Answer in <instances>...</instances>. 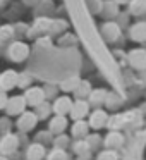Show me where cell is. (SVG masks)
I'll use <instances>...</instances> for the list:
<instances>
[{
  "instance_id": "6da1fadb",
  "label": "cell",
  "mask_w": 146,
  "mask_h": 160,
  "mask_svg": "<svg viewBox=\"0 0 146 160\" xmlns=\"http://www.w3.org/2000/svg\"><path fill=\"white\" fill-rule=\"evenodd\" d=\"M108 119H110V114H108L107 108L100 107V108H93L88 115V126L90 129L93 131H101V129H107V124H108Z\"/></svg>"
},
{
  "instance_id": "7a4b0ae2",
  "label": "cell",
  "mask_w": 146,
  "mask_h": 160,
  "mask_svg": "<svg viewBox=\"0 0 146 160\" xmlns=\"http://www.w3.org/2000/svg\"><path fill=\"white\" fill-rule=\"evenodd\" d=\"M125 64L136 72L143 71L146 67V50L143 47H136V48L129 50L125 53Z\"/></svg>"
},
{
  "instance_id": "3957f363",
  "label": "cell",
  "mask_w": 146,
  "mask_h": 160,
  "mask_svg": "<svg viewBox=\"0 0 146 160\" xmlns=\"http://www.w3.org/2000/svg\"><path fill=\"white\" fill-rule=\"evenodd\" d=\"M125 145V132L124 131H117V129H108L103 136V148L107 150H122Z\"/></svg>"
},
{
  "instance_id": "277c9868",
  "label": "cell",
  "mask_w": 146,
  "mask_h": 160,
  "mask_svg": "<svg viewBox=\"0 0 146 160\" xmlns=\"http://www.w3.org/2000/svg\"><path fill=\"white\" fill-rule=\"evenodd\" d=\"M127 36H129V40H132L134 43L143 45V43L146 42V21L144 19H138L136 22L129 24Z\"/></svg>"
},
{
  "instance_id": "5b68a950",
  "label": "cell",
  "mask_w": 146,
  "mask_h": 160,
  "mask_svg": "<svg viewBox=\"0 0 146 160\" xmlns=\"http://www.w3.org/2000/svg\"><path fill=\"white\" fill-rule=\"evenodd\" d=\"M90 112H91V107L86 100H72L69 117L72 121H81V119H86L90 115Z\"/></svg>"
},
{
  "instance_id": "8992f818",
  "label": "cell",
  "mask_w": 146,
  "mask_h": 160,
  "mask_svg": "<svg viewBox=\"0 0 146 160\" xmlns=\"http://www.w3.org/2000/svg\"><path fill=\"white\" fill-rule=\"evenodd\" d=\"M101 36H103L107 42L115 43V42H119L120 36H122V28L115 21H107V22L101 24Z\"/></svg>"
},
{
  "instance_id": "52a82bcc",
  "label": "cell",
  "mask_w": 146,
  "mask_h": 160,
  "mask_svg": "<svg viewBox=\"0 0 146 160\" xmlns=\"http://www.w3.org/2000/svg\"><path fill=\"white\" fill-rule=\"evenodd\" d=\"M7 55H9V59L14 60V62H22V60L29 55V47L26 45V43L16 42V43H12V45L9 47Z\"/></svg>"
},
{
  "instance_id": "ba28073f",
  "label": "cell",
  "mask_w": 146,
  "mask_h": 160,
  "mask_svg": "<svg viewBox=\"0 0 146 160\" xmlns=\"http://www.w3.org/2000/svg\"><path fill=\"white\" fill-rule=\"evenodd\" d=\"M36 124H38V117H36V114L35 112H22L21 114V117L17 119V129L19 131H22V132H28V131H31V129H35L36 128Z\"/></svg>"
},
{
  "instance_id": "9c48e42d",
  "label": "cell",
  "mask_w": 146,
  "mask_h": 160,
  "mask_svg": "<svg viewBox=\"0 0 146 160\" xmlns=\"http://www.w3.org/2000/svg\"><path fill=\"white\" fill-rule=\"evenodd\" d=\"M24 100H26V105H31V107H36L40 105L41 102H45V91L43 88L40 86H29L24 93Z\"/></svg>"
},
{
  "instance_id": "30bf717a",
  "label": "cell",
  "mask_w": 146,
  "mask_h": 160,
  "mask_svg": "<svg viewBox=\"0 0 146 160\" xmlns=\"http://www.w3.org/2000/svg\"><path fill=\"white\" fill-rule=\"evenodd\" d=\"M71 105H72V98L67 97V95H62V97H57L52 103V112L55 115H69Z\"/></svg>"
},
{
  "instance_id": "8fae6325",
  "label": "cell",
  "mask_w": 146,
  "mask_h": 160,
  "mask_svg": "<svg viewBox=\"0 0 146 160\" xmlns=\"http://www.w3.org/2000/svg\"><path fill=\"white\" fill-rule=\"evenodd\" d=\"M107 95H108V90H105V88H93L91 93L88 95L86 102L90 103L91 108H100V107H103V105H105Z\"/></svg>"
},
{
  "instance_id": "7c38bea8",
  "label": "cell",
  "mask_w": 146,
  "mask_h": 160,
  "mask_svg": "<svg viewBox=\"0 0 146 160\" xmlns=\"http://www.w3.org/2000/svg\"><path fill=\"white\" fill-rule=\"evenodd\" d=\"M67 128H69V119H67L66 115H53V117H50L48 131L52 132L53 136L66 132V129H67Z\"/></svg>"
},
{
  "instance_id": "4fadbf2b",
  "label": "cell",
  "mask_w": 146,
  "mask_h": 160,
  "mask_svg": "<svg viewBox=\"0 0 146 160\" xmlns=\"http://www.w3.org/2000/svg\"><path fill=\"white\" fill-rule=\"evenodd\" d=\"M19 146V138L16 134H5L4 138L0 139V153L2 155H11V153H14L16 150H17Z\"/></svg>"
},
{
  "instance_id": "5bb4252c",
  "label": "cell",
  "mask_w": 146,
  "mask_h": 160,
  "mask_svg": "<svg viewBox=\"0 0 146 160\" xmlns=\"http://www.w3.org/2000/svg\"><path fill=\"white\" fill-rule=\"evenodd\" d=\"M90 132H91V129H90V126H88L86 119L74 121L72 126H71V138L72 139H84Z\"/></svg>"
},
{
  "instance_id": "9a60e30c",
  "label": "cell",
  "mask_w": 146,
  "mask_h": 160,
  "mask_svg": "<svg viewBox=\"0 0 146 160\" xmlns=\"http://www.w3.org/2000/svg\"><path fill=\"white\" fill-rule=\"evenodd\" d=\"M24 108H26V100L24 97H19V95L9 98L7 105H5V110H7L9 115H21L24 112Z\"/></svg>"
},
{
  "instance_id": "2e32d148",
  "label": "cell",
  "mask_w": 146,
  "mask_h": 160,
  "mask_svg": "<svg viewBox=\"0 0 146 160\" xmlns=\"http://www.w3.org/2000/svg\"><path fill=\"white\" fill-rule=\"evenodd\" d=\"M17 76L19 74L16 71L9 69V71H4L0 74V90H12V88L17 86Z\"/></svg>"
},
{
  "instance_id": "e0dca14e",
  "label": "cell",
  "mask_w": 146,
  "mask_h": 160,
  "mask_svg": "<svg viewBox=\"0 0 146 160\" xmlns=\"http://www.w3.org/2000/svg\"><path fill=\"white\" fill-rule=\"evenodd\" d=\"M127 14L131 18H138L141 19L143 16L146 14V0H131L127 4Z\"/></svg>"
},
{
  "instance_id": "ac0fdd59",
  "label": "cell",
  "mask_w": 146,
  "mask_h": 160,
  "mask_svg": "<svg viewBox=\"0 0 146 160\" xmlns=\"http://www.w3.org/2000/svg\"><path fill=\"white\" fill-rule=\"evenodd\" d=\"M46 155V148L41 143H31L26 150V160H43Z\"/></svg>"
},
{
  "instance_id": "d6986e66",
  "label": "cell",
  "mask_w": 146,
  "mask_h": 160,
  "mask_svg": "<svg viewBox=\"0 0 146 160\" xmlns=\"http://www.w3.org/2000/svg\"><path fill=\"white\" fill-rule=\"evenodd\" d=\"M84 141H86L88 148H90L91 153H98L101 148H103V136L100 134V132H90V134L84 138Z\"/></svg>"
},
{
  "instance_id": "ffe728a7",
  "label": "cell",
  "mask_w": 146,
  "mask_h": 160,
  "mask_svg": "<svg viewBox=\"0 0 146 160\" xmlns=\"http://www.w3.org/2000/svg\"><path fill=\"white\" fill-rule=\"evenodd\" d=\"M119 12H120L119 5L115 4L114 0H108V2H103V7H101L100 14L103 16L107 21H115V18L119 16Z\"/></svg>"
},
{
  "instance_id": "44dd1931",
  "label": "cell",
  "mask_w": 146,
  "mask_h": 160,
  "mask_svg": "<svg viewBox=\"0 0 146 160\" xmlns=\"http://www.w3.org/2000/svg\"><path fill=\"white\" fill-rule=\"evenodd\" d=\"M91 90H93V86H91L90 81L81 79L79 84H77V88L74 90V97H76V100H86L88 95L91 93Z\"/></svg>"
},
{
  "instance_id": "7402d4cb",
  "label": "cell",
  "mask_w": 146,
  "mask_h": 160,
  "mask_svg": "<svg viewBox=\"0 0 146 160\" xmlns=\"http://www.w3.org/2000/svg\"><path fill=\"white\" fill-rule=\"evenodd\" d=\"M35 114L36 117H38V121H45V119H50V114H53L52 112V103H48V102H41L40 105H36L35 107Z\"/></svg>"
},
{
  "instance_id": "603a6c76",
  "label": "cell",
  "mask_w": 146,
  "mask_h": 160,
  "mask_svg": "<svg viewBox=\"0 0 146 160\" xmlns=\"http://www.w3.org/2000/svg\"><path fill=\"white\" fill-rule=\"evenodd\" d=\"M79 81H81V78H77V76L66 78V79H64L62 83L59 84V90H60V91H66V93H74V90L77 88Z\"/></svg>"
},
{
  "instance_id": "cb8c5ba5",
  "label": "cell",
  "mask_w": 146,
  "mask_h": 160,
  "mask_svg": "<svg viewBox=\"0 0 146 160\" xmlns=\"http://www.w3.org/2000/svg\"><path fill=\"white\" fill-rule=\"evenodd\" d=\"M71 143H72V138H71L69 134H66V132L53 136V139H52L53 148H60V150H67L71 146Z\"/></svg>"
},
{
  "instance_id": "d4e9b609",
  "label": "cell",
  "mask_w": 146,
  "mask_h": 160,
  "mask_svg": "<svg viewBox=\"0 0 146 160\" xmlns=\"http://www.w3.org/2000/svg\"><path fill=\"white\" fill-rule=\"evenodd\" d=\"M122 105V98L119 97L117 93H114V91H108L107 95V100H105V105L103 107H107L108 110H119Z\"/></svg>"
},
{
  "instance_id": "484cf974",
  "label": "cell",
  "mask_w": 146,
  "mask_h": 160,
  "mask_svg": "<svg viewBox=\"0 0 146 160\" xmlns=\"http://www.w3.org/2000/svg\"><path fill=\"white\" fill-rule=\"evenodd\" d=\"M46 160H72V157L67 153V150H60V148H52L48 153L45 155Z\"/></svg>"
},
{
  "instance_id": "4316f807",
  "label": "cell",
  "mask_w": 146,
  "mask_h": 160,
  "mask_svg": "<svg viewBox=\"0 0 146 160\" xmlns=\"http://www.w3.org/2000/svg\"><path fill=\"white\" fill-rule=\"evenodd\" d=\"M69 148L72 150V153L76 157L77 155H83V153H86V152H90V148H88V145H86L84 139H72V143H71Z\"/></svg>"
},
{
  "instance_id": "83f0119b",
  "label": "cell",
  "mask_w": 146,
  "mask_h": 160,
  "mask_svg": "<svg viewBox=\"0 0 146 160\" xmlns=\"http://www.w3.org/2000/svg\"><path fill=\"white\" fill-rule=\"evenodd\" d=\"M120 157H119V152H115V150H107V148H101L100 152L96 153V157H95V160H119Z\"/></svg>"
},
{
  "instance_id": "f1b7e54d",
  "label": "cell",
  "mask_w": 146,
  "mask_h": 160,
  "mask_svg": "<svg viewBox=\"0 0 146 160\" xmlns=\"http://www.w3.org/2000/svg\"><path fill=\"white\" fill-rule=\"evenodd\" d=\"M12 36H14V28H12V26L5 24V26L0 28V43H7Z\"/></svg>"
},
{
  "instance_id": "f546056e",
  "label": "cell",
  "mask_w": 146,
  "mask_h": 160,
  "mask_svg": "<svg viewBox=\"0 0 146 160\" xmlns=\"http://www.w3.org/2000/svg\"><path fill=\"white\" fill-rule=\"evenodd\" d=\"M52 139H53V134L50 131H41V132L36 134V143H41L43 146H46L48 143H52Z\"/></svg>"
},
{
  "instance_id": "4dcf8cb0",
  "label": "cell",
  "mask_w": 146,
  "mask_h": 160,
  "mask_svg": "<svg viewBox=\"0 0 146 160\" xmlns=\"http://www.w3.org/2000/svg\"><path fill=\"white\" fill-rule=\"evenodd\" d=\"M129 21H131V16L127 14V11H125V12L120 11V12H119V16L115 18V22H117L120 28H125V26L129 24Z\"/></svg>"
},
{
  "instance_id": "1f68e13d",
  "label": "cell",
  "mask_w": 146,
  "mask_h": 160,
  "mask_svg": "<svg viewBox=\"0 0 146 160\" xmlns=\"http://www.w3.org/2000/svg\"><path fill=\"white\" fill-rule=\"evenodd\" d=\"M88 5L93 14H100L101 7H103V0H88Z\"/></svg>"
},
{
  "instance_id": "d6a6232c",
  "label": "cell",
  "mask_w": 146,
  "mask_h": 160,
  "mask_svg": "<svg viewBox=\"0 0 146 160\" xmlns=\"http://www.w3.org/2000/svg\"><path fill=\"white\" fill-rule=\"evenodd\" d=\"M31 83V76L29 74H19L17 76V86L19 88H28Z\"/></svg>"
},
{
  "instance_id": "836d02e7",
  "label": "cell",
  "mask_w": 146,
  "mask_h": 160,
  "mask_svg": "<svg viewBox=\"0 0 146 160\" xmlns=\"http://www.w3.org/2000/svg\"><path fill=\"white\" fill-rule=\"evenodd\" d=\"M11 131V122H9V119L5 117V119H0V132H7Z\"/></svg>"
},
{
  "instance_id": "e575fe53",
  "label": "cell",
  "mask_w": 146,
  "mask_h": 160,
  "mask_svg": "<svg viewBox=\"0 0 146 160\" xmlns=\"http://www.w3.org/2000/svg\"><path fill=\"white\" fill-rule=\"evenodd\" d=\"M57 90H59V88H55V86H46V88H43V91H45V98H52V97L57 98Z\"/></svg>"
},
{
  "instance_id": "d590c367",
  "label": "cell",
  "mask_w": 146,
  "mask_h": 160,
  "mask_svg": "<svg viewBox=\"0 0 146 160\" xmlns=\"http://www.w3.org/2000/svg\"><path fill=\"white\" fill-rule=\"evenodd\" d=\"M7 93H5L4 90H0V108H5V105H7Z\"/></svg>"
},
{
  "instance_id": "8d00e7d4",
  "label": "cell",
  "mask_w": 146,
  "mask_h": 160,
  "mask_svg": "<svg viewBox=\"0 0 146 160\" xmlns=\"http://www.w3.org/2000/svg\"><path fill=\"white\" fill-rule=\"evenodd\" d=\"M76 160H95V157L91 152H86V153H83V155H77Z\"/></svg>"
},
{
  "instance_id": "74e56055",
  "label": "cell",
  "mask_w": 146,
  "mask_h": 160,
  "mask_svg": "<svg viewBox=\"0 0 146 160\" xmlns=\"http://www.w3.org/2000/svg\"><path fill=\"white\" fill-rule=\"evenodd\" d=\"M139 79H141L143 81V83H146V67H144V69H143V71H139Z\"/></svg>"
},
{
  "instance_id": "f35d334b",
  "label": "cell",
  "mask_w": 146,
  "mask_h": 160,
  "mask_svg": "<svg viewBox=\"0 0 146 160\" xmlns=\"http://www.w3.org/2000/svg\"><path fill=\"white\" fill-rule=\"evenodd\" d=\"M114 2L119 5V7H120V5H127L129 2H131V0H114Z\"/></svg>"
},
{
  "instance_id": "ab89813d",
  "label": "cell",
  "mask_w": 146,
  "mask_h": 160,
  "mask_svg": "<svg viewBox=\"0 0 146 160\" xmlns=\"http://www.w3.org/2000/svg\"><path fill=\"white\" fill-rule=\"evenodd\" d=\"M0 160H9V158H7L5 155H0Z\"/></svg>"
},
{
  "instance_id": "60d3db41",
  "label": "cell",
  "mask_w": 146,
  "mask_h": 160,
  "mask_svg": "<svg viewBox=\"0 0 146 160\" xmlns=\"http://www.w3.org/2000/svg\"><path fill=\"white\" fill-rule=\"evenodd\" d=\"M26 2H29V4H33V2H36V0H26Z\"/></svg>"
},
{
  "instance_id": "b9f144b4",
  "label": "cell",
  "mask_w": 146,
  "mask_h": 160,
  "mask_svg": "<svg viewBox=\"0 0 146 160\" xmlns=\"http://www.w3.org/2000/svg\"><path fill=\"white\" fill-rule=\"evenodd\" d=\"M141 47H143V48H144V50H146V42H144V43H143V45H141Z\"/></svg>"
},
{
  "instance_id": "7bdbcfd3",
  "label": "cell",
  "mask_w": 146,
  "mask_h": 160,
  "mask_svg": "<svg viewBox=\"0 0 146 160\" xmlns=\"http://www.w3.org/2000/svg\"><path fill=\"white\" fill-rule=\"evenodd\" d=\"M2 2H4V0H0V4H2Z\"/></svg>"
}]
</instances>
